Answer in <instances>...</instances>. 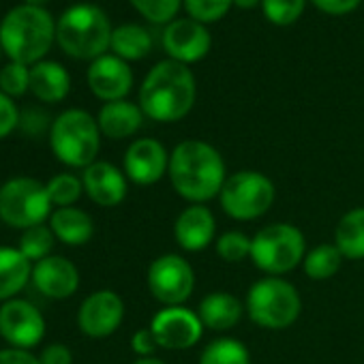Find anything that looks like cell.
I'll use <instances>...</instances> for the list:
<instances>
[{
  "mask_svg": "<svg viewBox=\"0 0 364 364\" xmlns=\"http://www.w3.org/2000/svg\"><path fill=\"white\" fill-rule=\"evenodd\" d=\"M169 182L189 204H206L219 198L228 167L221 152L202 139H185L169 152Z\"/></svg>",
  "mask_w": 364,
  "mask_h": 364,
  "instance_id": "1",
  "label": "cell"
},
{
  "mask_svg": "<svg viewBox=\"0 0 364 364\" xmlns=\"http://www.w3.org/2000/svg\"><path fill=\"white\" fill-rule=\"evenodd\" d=\"M196 77L191 69L176 60L159 63L139 88V107L154 122H178L196 105Z\"/></svg>",
  "mask_w": 364,
  "mask_h": 364,
  "instance_id": "2",
  "label": "cell"
},
{
  "mask_svg": "<svg viewBox=\"0 0 364 364\" xmlns=\"http://www.w3.org/2000/svg\"><path fill=\"white\" fill-rule=\"evenodd\" d=\"M56 41V22L46 7L18 5L0 20V46L3 54L26 67L46 60Z\"/></svg>",
  "mask_w": 364,
  "mask_h": 364,
  "instance_id": "3",
  "label": "cell"
},
{
  "mask_svg": "<svg viewBox=\"0 0 364 364\" xmlns=\"http://www.w3.org/2000/svg\"><path fill=\"white\" fill-rule=\"evenodd\" d=\"M112 26L101 7L80 3L69 7L56 22V43L77 60H97L112 43Z\"/></svg>",
  "mask_w": 364,
  "mask_h": 364,
  "instance_id": "4",
  "label": "cell"
},
{
  "mask_svg": "<svg viewBox=\"0 0 364 364\" xmlns=\"http://www.w3.org/2000/svg\"><path fill=\"white\" fill-rule=\"evenodd\" d=\"M50 148L63 165L71 169H86L99 161L101 129L97 118L86 109H65L52 122Z\"/></svg>",
  "mask_w": 364,
  "mask_h": 364,
  "instance_id": "5",
  "label": "cell"
},
{
  "mask_svg": "<svg viewBox=\"0 0 364 364\" xmlns=\"http://www.w3.org/2000/svg\"><path fill=\"white\" fill-rule=\"evenodd\" d=\"M245 311L259 328L285 330L300 317L302 298L294 283L281 277H264L249 287Z\"/></svg>",
  "mask_w": 364,
  "mask_h": 364,
  "instance_id": "6",
  "label": "cell"
},
{
  "mask_svg": "<svg viewBox=\"0 0 364 364\" xmlns=\"http://www.w3.org/2000/svg\"><path fill=\"white\" fill-rule=\"evenodd\" d=\"M306 257V238L291 223H270L251 236V262L268 277H283Z\"/></svg>",
  "mask_w": 364,
  "mask_h": 364,
  "instance_id": "7",
  "label": "cell"
},
{
  "mask_svg": "<svg viewBox=\"0 0 364 364\" xmlns=\"http://www.w3.org/2000/svg\"><path fill=\"white\" fill-rule=\"evenodd\" d=\"M54 206L48 187L31 176H16L0 185V221L14 230H31L50 221Z\"/></svg>",
  "mask_w": 364,
  "mask_h": 364,
  "instance_id": "8",
  "label": "cell"
},
{
  "mask_svg": "<svg viewBox=\"0 0 364 364\" xmlns=\"http://www.w3.org/2000/svg\"><path fill=\"white\" fill-rule=\"evenodd\" d=\"M277 200L274 182L257 169H240L228 176L219 193L223 213L234 221H255L264 217Z\"/></svg>",
  "mask_w": 364,
  "mask_h": 364,
  "instance_id": "9",
  "label": "cell"
},
{
  "mask_svg": "<svg viewBox=\"0 0 364 364\" xmlns=\"http://www.w3.org/2000/svg\"><path fill=\"white\" fill-rule=\"evenodd\" d=\"M146 283L163 306H185L196 289V270L182 255L165 253L150 262Z\"/></svg>",
  "mask_w": 364,
  "mask_h": 364,
  "instance_id": "10",
  "label": "cell"
},
{
  "mask_svg": "<svg viewBox=\"0 0 364 364\" xmlns=\"http://www.w3.org/2000/svg\"><path fill=\"white\" fill-rule=\"evenodd\" d=\"M161 349L185 351L198 345L204 336V323L198 311L187 306H163L154 313L148 326Z\"/></svg>",
  "mask_w": 364,
  "mask_h": 364,
  "instance_id": "11",
  "label": "cell"
},
{
  "mask_svg": "<svg viewBox=\"0 0 364 364\" xmlns=\"http://www.w3.org/2000/svg\"><path fill=\"white\" fill-rule=\"evenodd\" d=\"M0 336L9 347L33 349L46 336V317L24 298L7 300L0 304Z\"/></svg>",
  "mask_w": 364,
  "mask_h": 364,
  "instance_id": "12",
  "label": "cell"
},
{
  "mask_svg": "<svg viewBox=\"0 0 364 364\" xmlns=\"http://www.w3.org/2000/svg\"><path fill=\"white\" fill-rule=\"evenodd\" d=\"M124 319V302L114 289H97L84 298L77 311V328L88 338L112 336Z\"/></svg>",
  "mask_w": 364,
  "mask_h": 364,
  "instance_id": "13",
  "label": "cell"
},
{
  "mask_svg": "<svg viewBox=\"0 0 364 364\" xmlns=\"http://www.w3.org/2000/svg\"><path fill=\"white\" fill-rule=\"evenodd\" d=\"M169 169V152L154 137L135 139L122 159V171L137 187H150L167 176Z\"/></svg>",
  "mask_w": 364,
  "mask_h": 364,
  "instance_id": "14",
  "label": "cell"
},
{
  "mask_svg": "<svg viewBox=\"0 0 364 364\" xmlns=\"http://www.w3.org/2000/svg\"><path fill=\"white\" fill-rule=\"evenodd\" d=\"M86 80H88L90 92L105 103L122 101L133 88L131 67L127 65V60L114 54H103L97 60H92L88 67Z\"/></svg>",
  "mask_w": 364,
  "mask_h": 364,
  "instance_id": "15",
  "label": "cell"
},
{
  "mask_svg": "<svg viewBox=\"0 0 364 364\" xmlns=\"http://www.w3.org/2000/svg\"><path fill=\"white\" fill-rule=\"evenodd\" d=\"M82 185L88 200L101 208H116L129 191L127 173L109 161H95L82 171Z\"/></svg>",
  "mask_w": 364,
  "mask_h": 364,
  "instance_id": "16",
  "label": "cell"
},
{
  "mask_svg": "<svg viewBox=\"0 0 364 364\" xmlns=\"http://www.w3.org/2000/svg\"><path fill=\"white\" fill-rule=\"evenodd\" d=\"M210 33L196 20H176L163 33V48L176 63H198L210 50Z\"/></svg>",
  "mask_w": 364,
  "mask_h": 364,
  "instance_id": "17",
  "label": "cell"
},
{
  "mask_svg": "<svg viewBox=\"0 0 364 364\" xmlns=\"http://www.w3.org/2000/svg\"><path fill=\"white\" fill-rule=\"evenodd\" d=\"M33 285L50 300H67L80 289V270L71 259L50 255L33 266Z\"/></svg>",
  "mask_w": 364,
  "mask_h": 364,
  "instance_id": "18",
  "label": "cell"
},
{
  "mask_svg": "<svg viewBox=\"0 0 364 364\" xmlns=\"http://www.w3.org/2000/svg\"><path fill=\"white\" fill-rule=\"evenodd\" d=\"M217 219L206 204H189L173 221V238L182 251L200 253L215 242Z\"/></svg>",
  "mask_w": 364,
  "mask_h": 364,
  "instance_id": "19",
  "label": "cell"
},
{
  "mask_svg": "<svg viewBox=\"0 0 364 364\" xmlns=\"http://www.w3.org/2000/svg\"><path fill=\"white\" fill-rule=\"evenodd\" d=\"M245 306L242 302L230 291H213L202 298L198 306V315L204 328L213 332H228L236 328L242 319Z\"/></svg>",
  "mask_w": 364,
  "mask_h": 364,
  "instance_id": "20",
  "label": "cell"
},
{
  "mask_svg": "<svg viewBox=\"0 0 364 364\" xmlns=\"http://www.w3.org/2000/svg\"><path fill=\"white\" fill-rule=\"evenodd\" d=\"M48 225L54 232L56 240L67 245V247H84L95 236L92 217L86 210L77 208V206L54 208Z\"/></svg>",
  "mask_w": 364,
  "mask_h": 364,
  "instance_id": "21",
  "label": "cell"
},
{
  "mask_svg": "<svg viewBox=\"0 0 364 364\" xmlns=\"http://www.w3.org/2000/svg\"><path fill=\"white\" fill-rule=\"evenodd\" d=\"M97 122H99L101 135H105L107 139H127L139 131L144 122V112L139 105L127 99L112 101L99 109Z\"/></svg>",
  "mask_w": 364,
  "mask_h": 364,
  "instance_id": "22",
  "label": "cell"
},
{
  "mask_svg": "<svg viewBox=\"0 0 364 364\" xmlns=\"http://www.w3.org/2000/svg\"><path fill=\"white\" fill-rule=\"evenodd\" d=\"M71 90V75L69 71L54 63L41 60L31 67V92L43 103H60L67 99Z\"/></svg>",
  "mask_w": 364,
  "mask_h": 364,
  "instance_id": "23",
  "label": "cell"
},
{
  "mask_svg": "<svg viewBox=\"0 0 364 364\" xmlns=\"http://www.w3.org/2000/svg\"><path fill=\"white\" fill-rule=\"evenodd\" d=\"M33 281V262L14 247H0V304L18 298Z\"/></svg>",
  "mask_w": 364,
  "mask_h": 364,
  "instance_id": "24",
  "label": "cell"
},
{
  "mask_svg": "<svg viewBox=\"0 0 364 364\" xmlns=\"http://www.w3.org/2000/svg\"><path fill=\"white\" fill-rule=\"evenodd\" d=\"M334 245L345 259H364V206L347 210L334 228Z\"/></svg>",
  "mask_w": 364,
  "mask_h": 364,
  "instance_id": "25",
  "label": "cell"
},
{
  "mask_svg": "<svg viewBox=\"0 0 364 364\" xmlns=\"http://www.w3.org/2000/svg\"><path fill=\"white\" fill-rule=\"evenodd\" d=\"M109 48L114 56L122 60H139L148 56V52L152 50V37L148 35L146 28L137 24H122L114 28Z\"/></svg>",
  "mask_w": 364,
  "mask_h": 364,
  "instance_id": "26",
  "label": "cell"
},
{
  "mask_svg": "<svg viewBox=\"0 0 364 364\" xmlns=\"http://www.w3.org/2000/svg\"><path fill=\"white\" fill-rule=\"evenodd\" d=\"M343 253L336 249V245H317L311 251H306V257L302 262V270L311 281H328L332 279L341 266H343Z\"/></svg>",
  "mask_w": 364,
  "mask_h": 364,
  "instance_id": "27",
  "label": "cell"
},
{
  "mask_svg": "<svg viewBox=\"0 0 364 364\" xmlns=\"http://www.w3.org/2000/svg\"><path fill=\"white\" fill-rule=\"evenodd\" d=\"M200 364H251V353L242 341L221 336L202 349Z\"/></svg>",
  "mask_w": 364,
  "mask_h": 364,
  "instance_id": "28",
  "label": "cell"
},
{
  "mask_svg": "<svg viewBox=\"0 0 364 364\" xmlns=\"http://www.w3.org/2000/svg\"><path fill=\"white\" fill-rule=\"evenodd\" d=\"M48 196L54 208H67L75 206L80 198L84 196V185H82V176L75 173H56L48 180Z\"/></svg>",
  "mask_w": 364,
  "mask_h": 364,
  "instance_id": "29",
  "label": "cell"
},
{
  "mask_svg": "<svg viewBox=\"0 0 364 364\" xmlns=\"http://www.w3.org/2000/svg\"><path fill=\"white\" fill-rule=\"evenodd\" d=\"M56 245V236L50 230V225H37L31 230H24L20 236V251L31 259V262H41L52 255V249Z\"/></svg>",
  "mask_w": 364,
  "mask_h": 364,
  "instance_id": "30",
  "label": "cell"
},
{
  "mask_svg": "<svg viewBox=\"0 0 364 364\" xmlns=\"http://www.w3.org/2000/svg\"><path fill=\"white\" fill-rule=\"evenodd\" d=\"M215 251L225 264H240L251 257V238L242 232H225L215 240Z\"/></svg>",
  "mask_w": 364,
  "mask_h": 364,
  "instance_id": "31",
  "label": "cell"
},
{
  "mask_svg": "<svg viewBox=\"0 0 364 364\" xmlns=\"http://www.w3.org/2000/svg\"><path fill=\"white\" fill-rule=\"evenodd\" d=\"M31 90V67L9 60L0 69V92L11 99L24 97Z\"/></svg>",
  "mask_w": 364,
  "mask_h": 364,
  "instance_id": "32",
  "label": "cell"
},
{
  "mask_svg": "<svg viewBox=\"0 0 364 364\" xmlns=\"http://www.w3.org/2000/svg\"><path fill=\"white\" fill-rule=\"evenodd\" d=\"M304 3L306 0H262V7L272 24L289 26L304 11Z\"/></svg>",
  "mask_w": 364,
  "mask_h": 364,
  "instance_id": "33",
  "label": "cell"
},
{
  "mask_svg": "<svg viewBox=\"0 0 364 364\" xmlns=\"http://www.w3.org/2000/svg\"><path fill=\"white\" fill-rule=\"evenodd\" d=\"M182 3H185V9L189 11L191 20L206 24L221 20L230 11L234 0H182Z\"/></svg>",
  "mask_w": 364,
  "mask_h": 364,
  "instance_id": "34",
  "label": "cell"
},
{
  "mask_svg": "<svg viewBox=\"0 0 364 364\" xmlns=\"http://www.w3.org/2000/svg\"><path fill=\"white\" fill-rule=\"evenodd\" d=\"M129 3L152 24H165L173 20L182 0H129Z\"/></svg>",
  "mask_w": 364,
  "mask_h": 364,
  "instance_id": "35",
  "label": "cell"
},
{
  "mask_svg": "<svg viewBox=\"0 0 364 364\" xmlns=\"http://www.w3.org/2000/svg\"><path fill=\"white\" fill-rule=\"evenodd\" d=\"M52 122H54V120H50L48 114H46L43 109L28 107V109H24V112L20 114V127H18V129H22L26 135L37 137V135H41V133H46V131L50 133Z\"/></svg>",
  "mask_w": 364,
  "mask_h": 364,
  "instance_id": "36",
  "label": "cell"
},
{
  "mask_svg": "<svg viewBox=\"0 0 364 364\" xmlns=\"http://www.w3.org/2000/svg\"><path fill=\"white\" fill-rule=\"evenodd\" d=\"M20 109L11 97L0 92V139L9 137L20 127Z\"/></svg>",
  "mask_w": 364,
  "mask_h": 364,
  "instance_id": "37",
  "label": "cell"
},
{
  "mask_svg": "<svg viewBox=\"0 0 364 364\" xmlns=\"http://www.w3.org/2000/svg\"><path fill=\"white\" fill-rule=\"evenodd\" d=\"M131 349H133V353L137 358H150V355H154L156 349H159V343H156L152 330L150 328H141V330L133 332V336H131Z\"/></svg>",
  "mask_w": 364,
  "mask_h": 364,
  "instance_id": "38",
  "label": "cell"
},
{
  "mask_svg": "<svg viewBox=\"0 0 364 364\" xmlns=\"http://www.w3.org/2000/svg\"><path fill=\"white\" fill-rule=\"evenodd\" d=\"M39 360L41 364H73V353L67 345L52 343L43 347V351L39 353Z\"/></svg>",
  "mask_w": 364,
  "mask_h": 364,
  "instance_id": "39",
  "label": "cell"
},
{
  "mask_svg": "<svg viewBox=\"0 0 364 364\" xmlns=\"http://www.w3.org/2000/svg\"><path fill=\"white\" fill-rule=\"evenodd\" d=\"M0 364H41V360L31 349L3 347L0 349Z\"/></svg>",
  "mask_w": 364,
  "mask_h": 364,
  "instance_id": "40",
  "label": "cell"
},
{
  "mask_svg": "<svg viewBox=\"0 0 364 364\" xmlns=\"http://www.w3.org/2000/svg\"><path fill=\"white\" fill-rule=\"evenodd\" d=\"M313 5L317 9H321L323 14H330V16H345L349 11H353L360 0H313Z\"/></svg>",
  "mask_w": 364,
  "mask_h": 364,
  "instance_id": "41",
  "label": "cell"
},
{
  "mask_svg": "<svg viewBox=\"0 0 364 364\" xmlns=\"http://www.w3.org/2000/svg\"><path fill=\"white\" fill-rule=\"evenodd\" d=\"M257 3L259 0H234V5L240 9H253V7H257Z\"/></svg>",
  "mask_w": 364,
  "mask_h": 364,
  "instance_id": "42",
  "label": "cell"
},
{
  "mask_svg": "<svg viewBox=\"0 0 364 364\" xmlns=\"http://www.w3.org/2000/svg\"><path fill=\"white\" fill-rule=\"evenodd\" d=\"M131 364H165L161 358H156V355H150V358H137L135 362H131Z\"/></svg>",
  "mask_w": 364,
  "mask_h": 364,
  "instance_id": "43",
  "label": "cell"
},
{
  "mask_svg": "<svg viewBox=\"0 0 364 364\" xmlns=\"http://www.w3.org/2000/svg\"><path fill=\"white\" fill-rule=\"evenodd\" d=\"M50 0H24V5H33V7H43Z\"/></svg>",
  "mask_w": 364,
  "mask_h": 364,
  "instance_id": "44",
  "label": "cell"
},
{
  "mask_svg": "<svg viewBox=\"0 0 364 364\" xmlns=\"http://www.w3.org/2000/svg\"><path fill=\"white\" fill-rule=\"evenodd\" d=\"M0 56H3V46H0Z\"/></svg>",
  "mask_w": 364,
  "mask_h": 364,
  "instance_id": "45",
  "label": "cell"
}]
</instances>
